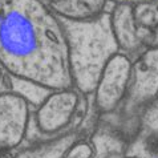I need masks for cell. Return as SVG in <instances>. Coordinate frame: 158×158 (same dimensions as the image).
<instances>
[{
    "instance_id": "1",
    "label": "cell",
    "mask_w": 158,
    "mask_h": 158,
    "mask_svg": "<svg viewBox=\"0 0 158 158\" xmlns=\"http://www.w3.org/2000/svg\"><path fill=\"white\" fill-rule=\"evenodd\" d=\"M0 64L45 89L73 88L63 24L45 0H0Z\"/></svg>"
},
{
    "instance_id": "2",
    "label": "cell",
    "mask_w": 158,
    "mask_h": 158,
    "mask_svg": "<svg viewBox=\"0 0 158 158\" xmlns=\"http://www.w3.org/2000/svg\"><path fill=\"white\" fill-rule=\"evenodd\" d=\"M60 21L67 37L73 88L84 96L92 94L105 65L120 52L110 12L89 20L60 17Z\"/></svg>"
},
{
    "instance_id": "3",
    "label": "cell",
    "mask_w": 158,
    "mask_h": 158,
    "mask_svg": "<svg viewBox=\"0 0 158 158\" xmlns=\"http://www.w3.org/2000/svg\"><path fill=\"white\" fill-rule=\"evenodd\" d=\"M89 102L86 96L74 88L53 90L35 109L32 120L36 128L44 134H55L85 117Z\"/></svg>"
},
{
    "instance_id": "4",
    "label": "cell",
    "mask_w": 158,
    "mask_h": 158,
    "mask_svg": "<svg viewBox=\"0 0 158 158\" xmlns=\"http://www.w3.org/2000/svg\"><path fill=\"white\" fill-rule=\"evenodd\" d=\"M133 63L128 55L118 52L105 65L96 90L92 93L98 113L114 112L124 102L131 78Z\"/></svg>"
},
{
    "instance_id": "5",
    "label": "cell",
    "mask_w": 158,
    "mask_h": 158,
    "mask_svg": "<svg viewBox=\"0 0 158 158\" xmlns=\"http://www.w3.org/2000/svg\"><path fill=\"white\" fill-rule=\"evenodd\" d=\"M158 96V47H150L137 57L131 68L129 89L124 100L125 113L139 112Z\"/></svg>"
},
{
    "instance_id": "6",
    "label": "cell",
    "mask_w": 158,
    "mask_h": 158,
    "mask_svg": "<svg viewBox=\"0 0 158 158\" xmlns=\"http://www.w3.org/2000/svg\"><path fill=\"white\" fill-rule=\"evenodd\" d=\"M32 117L31 104L23 96L0 93V152H14L24 141Z\"/></svg>"
},
{
    "instance_id": "7",
    "label": "cell",
    "mask_w": 158,
    "mask_h": 158,
    "mask_svg": "<svg viewBox=\"0 0 158 158\" xmlns=\"http://www.w3.org/2000/svg\"><path fill=\"white\" fill-rule=\"evenodd\" d=\"M112 28L120 52L138 57L152 44V31L141 27L134 19L133 6L114 4L110 12Z\"/></svg>"
},
{
    "instance_id": "8",
    "label": "cell",
    "mask_w": 158,
    "mask_h": 158,
    "mask_svg": "<svg viewBox=\"0 0 158 158\" xmlns=\"http://www.w3.org/2000/svg\"><path fill=\"white\" fill-rule=\"evenodd\" d=\"M130 142L158 156V96L138 112Z\"/></svg>"
},
{
    "instance_id": "9",
    "label": "cell",
    "mask_w": 158,
    "mask_h": 158,
    "mask_svg": "<svg viewBox=\"0 0 158 158\" xmlns=\"http://www.w3.org/2000/svg\"><path fill=\"white\" fill-rule=\"evenodd\" d=\"M57 16L69 20L94 19L108 11L109 0H45Z\"/></svg>"
},
{
    "instance_id": "10",
    "label": "cell",
    "mask_w": 158,
    "mask_h": 158,
    "mask_svg": "<svg viewBox=\"0 0 158 158\" xmlns=\"http://www.w3.org/2000/svg\"><path fill=\"white\" fill-rule=\"evenodd\" d=\"M93 153L90 158H121L126 141L110 131H97L92 137Z\"/></svg>"
},
{
    "instance_id": "11",
    "label": "cell",
    "mask_w": 158,
    "mask_h": 158,
    "mask_svg": "<svg viewBox=\"0 0 158 158\" xmlns=\"http://www.w3.org/2000/svg\"><path fill=\"white\" fill-rule=\"evenodd\" d=\"M92 153H93L92 141H86L84 137L78 139L63 158H90Z\"/></svg>"
},
{
    "instance_id": "12",
    "label": "cell",
    "mask_w": 158,
    "mask_h": 158,
    "mask_svg": "<svg viewBox=\"0 0 158 158\" xmlns=\"http://www.w3.org/2000/svg\"><path fill=\"white\" fill-rule=\"evenodd\" d=\"M121 158H158V156L137 146V145L133 143V142L126 141L125 152H124V154H122Z\"/></svg>"
},
{
    "instance_id": "13",
    "label": "cell",
    "mask_w": 158,
    "mask_h": 158,
    "mask_svg": "<svg viewBox=\"0 0 158 158\" xmlns=\"http://www.w3.org/2000/svg\"><path fill=\"white\" fill-rule=\"evenodd\" d=\"M113 4H126V6H138V4L158 3V0H109Z\"/></svg>"
},
{
    "instance_id": "14",
    "label": "cell",
    "mask_w": 158,
    "mask_h": 158,
    "mask_svg": "<svg viewBox=\"0 0 158 158\" xmlns=\"http://www.w3.org/2000/svg\"><path fill=\"white\" fill-rule=\"evenodd\" d=\"M0 158H14L12 152H0Z\"/></svg>"
}]
</instances>
